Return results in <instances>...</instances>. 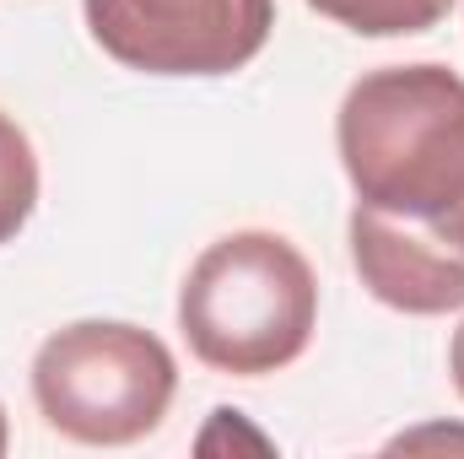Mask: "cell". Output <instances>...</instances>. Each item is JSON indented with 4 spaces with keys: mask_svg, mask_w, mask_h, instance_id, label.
<instances>
[{
    "mask_svg": "<svg viewBox=\"0 0 464 459\" xmlns=\"http://www.w3.org/2000/svg\"><path fill=\"white\" fill-rule=\"evenodd\" d=\"M38 206V157L33 141L16 119L0 114V243H11L16 232L27 228Z\"/></svg>",
    "mask_w": 464,
    "mask_h": 459,
    "instance_id": "8992f818",
    "label": "cell"
},
{
    "mask_svg": "<svg viewBox=\"0 0 464 459\" xmlns=\"http://www.w3.org/2000/svg\"><path fill=\"white\" fill-rule=\"evenodd\" d=\"M5 444H11V433H5V411H0V454H5Z\"/></svg>",
    "mask_w": 464,
    "mask_h": 459,
    "instance_id": "ba28073f",
    "label": "cell"
},
{
    "mask_svg": "<svg viewBox=\"0 0 464 459\" xmlns=\"http://www.w3.org/2000/svg\"><path fill=\"white\" fill-rule=\"evenodd\" d=\"M319 325V281L281 232L217 238L179 287V330L189 351L232 378H265L297 362Z\"/></svg>",
    "mask_w": 464,
    "mask_h": 459,
    "instance_id": "7a4b0ae2",
    "label": "cell"
},
{
    "mask_svg": "<svg viewBox=\"0 0 464 459\" xmlns=\"http://www.w3.org/2000/svg\"><path fill=\"white\" fill-rule=\"evenodd\" d=\"M308 5L362 38H411L454 11V0H308Z\"/></svg>",
    "mask_w": 464,
    "mask_h": 459,
    "instance_id": "5b68a950",
    "label": "cell"
},
{
    "mask_svg": "<svg viewBox=\"0 0 464 459\" xmlns=\"http://www.w3.org/2000/svg\"><path fill=\"white\" fill-rule=\"evenodd\" d=\"M449 373H454V389L464 395V325L454 330V346H449Z\"/></svg>",
    "mask_w": 464,
    "mask_h": 459,
    "instance_id": "52a82bcc",
    "label": "cell"
},
{
    "mask_svg": "<svg viewBox=\"0 0 464 459\" xmlns=\"http://www.w3.org/2000/svg\"><path fill=\"white\" fill-rule=\"evenodd\" d=\"M98 49L140 76H232L276 27V0H82Z\"/></svg>",
    "mask_w": 464,
    "mask_h": 459,
    "instance_id": "277c9868",
    "label": "cell"
},
{
    "mask_svg": "<svg viewBox=\"0 0 464 459\" xmlns=\"http://www.w3.org/2000/svg\"><path fill=\"white\" fill-rule=\"evenodd\" d=\"M179 395L173 351L140 325L82 319L54 330L33 356L38 416L87 449H124L162 427Z\"/></svg>",
    "mask_w": 464,
    "mask_h": 459,
    "instance_id": "3957f363",
    "label": "cell"
},
{
    "mask_svg": "<svg viewBox=\"0 0 464 459\" xmlns=\"http://www.w3.org/2000/svg\"><path fill=\"white\" fill-rule=\"evenodd\" d=\"M335 146L362 287L416 319L464 308V76L432 60L356 76Z\"/></svg>",
    "mask_w": 464,
    "mask_h": 459,
    "instance_id": "6da1fadb",
    "label": "cell"
}]
</instances>
